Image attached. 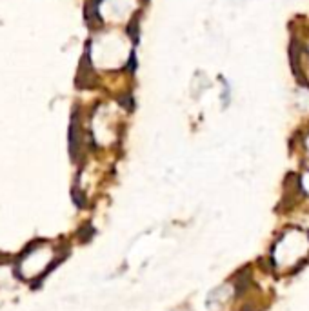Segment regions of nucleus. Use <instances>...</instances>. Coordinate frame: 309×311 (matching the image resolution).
<instances>
[{
  "label": "nucleus",
  "instance_id": "obj_1",
  "mask_svg": "<svg viewBox=\"0 0 309 311\" xmlns=\"http://www.w3.org/2000/svg\"><path fill=\"white\" fill-rule=\"evenodd\" d=\"M248 286H250V271L242 270L234 276V290H236V293H242Z\"/></svg>",
  "mask_w": 309,
  "mask_h": 311
}]
</instances>
